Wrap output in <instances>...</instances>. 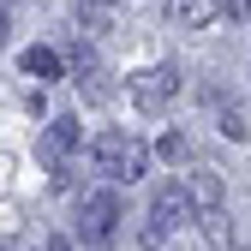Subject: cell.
<instances>
[{
  "mask_svg": "<svg viewBox=\"0 0 251 251\" xmlns=\"http://www.w3.org/2000/svg\"><path fill=\"white\" fill-rule=\"evenodd\" d=\"M48 251H72V239H48Z\"/></svg>",
  "mask_w": 251,
  "mask_h": 251,
  "instance_id": "cell-15",
  "label": "cell"
},
{
  "mask_svg": "<svg viewBox=\"0 0 251 251\" xmlns=\"http://www.w3.org/2000/svg\"><path fill=\"white\" fill-rule=\"evenodd\" d=\"M209 108L222 114V132H227L233 144H245V138H251V126H245V114H239V108H233L227 96H209Z\"/></svg>",
  "mask_w": 251,
  "mask_h": 251,
  "instance_id": "cell-9",
  "label": "cell"
},
{
  "mask_svg": "<svg viewBox=\"0 0 251 251\" xmlns=\"http://www.w3.org/2000/svg\"><path fill=\"white\" fill-rule=\"evenodd\" d=\"M155 155H162V162H185V155H192V144H185V132H162Z\"/></svg>",
  "mask_w": 251,
  "mask_h": 251,
  "instance_id": "cell-12",
  "label": "cell"
},
{
  "mask_svg": "<svg viewBox=\"0 0 251 251\" xmlns=\"http://www.w3.org/2000/svg\"><path fill=\"white\" fill-rule=\"evenodd\" d=\"M162 6H168V18L179 30H203V24L222 18V0H162Z\"/></svg>",
  "mask_w": 251,
  "mask_h": 251,
  "instance_id": "cell-6",
  "label": "cell"
},
{
  "mask_svg": "<svg viewBox=\"0 0 251 251\" xmlns=\"http://www.w3.org/2000/svg\"><path fill=\"white\" fill-rule=\"evenodd\" d=\"M198 227H203L209 251H227V245H233V227H227V209H222V203H215V209H198Z\"/></svg>",
  "mask_w": 251,
  "mask_h": 251,
  "instance_id": "cell-7",
  "label": "cell"
},
{
  "mask_svg": "<svg viewBox=\"0 0 251 251\" xmlns=\"http://www.w3.org/2000/svg\"><path fill=\"white\" fill-rule=\"evenodd\" d=\"M126 96H132L144 114H162V108H174V96H179V72H174V66H144V72L126 78Z\"/></svg>",
  "mask_w": 251,
  "mask_h": 251,
  "instance_id": "cell-4",
  "label": "cell"
},
{
  "mask_svg": "<svg viewBox=\"0 0 251 251\" xmlns=\"http://www.w3.org/2000/svg\"><path fill=\"white\" fill-rule=\"evenodd\" d=\"M78 78H84V96H90V102H108V96H114V84H108V72L96 66V60L78 66Z\"/></svg>",
  "mask_w": 251,
  "mask_h": 251,
  "instance_id": "cell-10",
  "label": "cell"
},
{
  "mask_svg": "<svg viewBox=\"0 0 251 251\" xmlns=\"http://www.w3.org/2000/svg\"><path fill=\"white\" fill-rule=\"evenodd\" d=\"M6 36H12V18H6V0H0V48H6Z\"/></svg>",
  "mask_w": 251,
  "mask_h": 251,
  "instance_id": "cell-14",
  "label": "cell"
},
{
  "mask_svg": "<svg viewBox=\"0 0 251 251\" xmlns=\"http://www.w3.org/2000/svg\"><path fill=\"white\" fill-rule=\"evenodd\" d=\"M18 66H24V78H42V84H48V78H60V54H54V48H24Z\"/></svg>",
  "mask_w": 251,
  "mask_h": 251,
  "instance_id": "cell-8",
  "label": "cell"
},
{
  "mask_svg": "<svg viewBox=\"0 0 251 251\" xmlns=\"http://www.w3.org/2000/svg\"><path fill=\"white\" fill-rule=\"evenodd\" d=\"M222 12L227 18H251V0H222Z\"/></svg>",
  "mask_w": 251,
  "mask_h": 251,
  "instance_id": "cell-13",
  "label": "cell"
},
{
  "mask_svg": "<svg viewBox=\"0 0 251 251\" xmlns=\"http://www.w3.org/2000/svg\"><path fill=\"white\" fill-rule=\"evenodd\" d=\"M96 168H102V179H114V185H132V179L150 174V144L132 138V132H102V138H96Z\"/></svg>",
  "mask_w": 251,
  "mask_h": 251,
  "instance_id": "cell-1",
  "label": "cell"
},
{
  "mask_svg": "<svg viewBox=\"0 0 251 251\" xmlns=\"http://www.w3.org/2000/svg\"><path fill=\"white\" fill-rule=\"evenodd\" d=\"M78 144V120H54L48 132H42V144H36V155H42V168H66V150Z\"/></svg>",
  "mask_w": 251,
  "mask_h": 251,
  "instance_id": "cell-5",
  "label": "cell"
},
{
  "mask_svg": "<svg viewBox=\"0 0 251 251\" xmlns=\"http://www.w3.org/2000/svg\"><path fill=\"white\" fill-rule=\"evenodd\" d=\"M185 222H198V203H192V192L185 185H162V192L150 198V222H144V245H162L174 227H185Z\"/></svg>",
  "mask_w": 251,
  "mask_h": 251,
  "instance_id": "cell-2",
  "label": "cell"
},
{
  "mask_svg": "<svg viewBox=\"0 0 251 251\" xmlns=\"http://www.w3.org/2000/svg\"><path fill=\"white\" fill-rule=\"evenodd\" d=\"M84 6H96V12H102V6H120V0H84Z\"/></svg>",
  "mask_w": 251,
  "mask_h": 251,
  "instance_id": "cell-16",
  "label": "cell"
},
{
  "mask_svg": "<svg viewBox=\"0 0 251 251\" xmlns=\"http://www.w3.org/2000/svg\"><path fill=\"white\" fill-rule=\"evenodd\" d=\"M185 192H192L198 209H215V203H222V185H215L209 174H192V185H185Z\"/></svg>",
  "mask_w": 251,
  "mask_h": 251,
  "instance_id": "cell-11",
  "label": "cell"
},
{
  "mask_svg": "<svg viewBox=\"0 0 251 251\" xmlns=\"http://www.w3.org/2000/svg\"><path fill=\"white\" fill-rule=\"evenodd\" d=\"M78 239L96 245V251L120 239V198H114V192H90V198L78 203Z\"/></svg>",
  "mask_w": 251,
  "mask_h": 251,
  "instance_id": "cell-3",
  "label": "cell"
}]
</instances>
